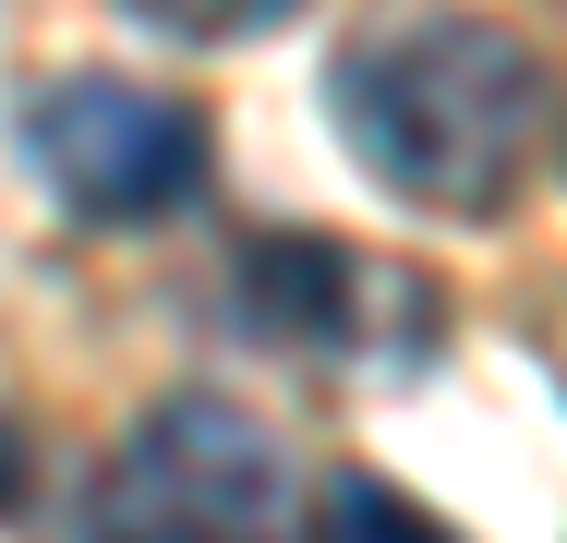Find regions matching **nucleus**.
<instances>
[{
    "instance_id": "20e7f679",
    "label": "nucleus",
    "mask_w": 567,
    "mask_h": 543,
    "mask_svg": "<svg viewBox=\"0 0 567 543\" xmlns=\"http://www.w3.org/2000/svg\"><path fill=\"white\" fill-rule=\"evenodd\" d=\"M374 278H386V266H362L339 242L266 229V242L241 254V326L302 338V350H339V338H362V290H374Z\"/></svg>"
},
{
    "instance_id": "f03ea898",
    "label": "nucleus",
    "mask_w": 567,
    "mask_h": 543,
    "mask_svg": "<svg viewBox=\"0 0 567 543\" xmlns=\"http://www.w3.org/2000/svg\"><path fill=\"white\" fill-rule=\"evenodd\" d=\"M278 495H290L278 434L241 399L182 387L121 434L110 495H97V543H254L278 520Z\"/></svg>"
},
{
    "instance_id": "39448f33",
    "label": "nucleus",
    "mask_w": 567,
    "mask_h": 543,
    "mask_svg": "<svg viewBox=\"0 0 567 543\" xmlns=\"http://www.w3.org/2000/svg\"><path fill=\"white\" fill-rule=\"evenodd\" d=\"M327 543H458L435 508H411L399 483H374V471H339L327 483Z\"/></svg>"
},
{
    "instance_id": "7ed1b4c3",
    "label": "nucleus",
    "mask_w": 567,
    "mask_h": 543,
    "mask_svg": "<svg viewBox=\"0 0 567 543\" xmlns=\"http://www.w3.org/2000/svg\"><path fill=\"white\" fill-rule=\"evenodd\" d=\"M24 145L49 170V194L97 229H145V217H182L218 170V133L206 109L169 98V85H133V73H61L24 109Z\"/></svg>"
},
{
    "instance_id": "423d86ee",
    "label": "nucleus",
    "mask_w": 567,
    "mask_h": 543,
    "mask_svg": "<svg viewBox=\"0 0 567 543\" xmlns=\"http://www.w3.org/2000/svg\"><path fill=\"white\" fill-rule=\"evenodd\" d=\"M12 495H24V434L0 423V508H12Z\"/></svg>"
},
{
    "instance_id": "f257e3e1",
    "label": "nucleus",
    "mask_w": 567,
    "mask_h": 543,
    "mask_svg": "<svg viewBox=\"0 0 567 543\" xmlns=\"http://www.w3.org/2000/svg\"><path fill=\"white\" fill-rule=\"evenodd\" d=\"M327 121L399 206L495 217L532 170V133H544V61L507 24L399 12L327 61Z\"/></svg>"
}]
</instances>
